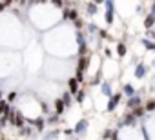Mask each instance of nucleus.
<instances>
[{
	"label": "nucleus",
	"mask_w": 155,
	"mask_h": 140,
	"mask_svg": "<svg viewBox=\"0 0 155 140\" xmlns=\"http://www.w3.org/2000/svg\"><path fill=\"white\" fill-rule=\"evenodd\" d=\"M144 109H146V111H153V109H155V100H148Z\"/></svg>",
	"instance_id": "obj_16"
},
{
	"label": "nucleus",
	"mask_w": 155,
	"mask_h": 140,
	"mask_svg": "<svg viewBox=\"0 0 155 140\" xmlns=\"http://www.w3.org/2000/svg\"><path fill=\"white\" fill-rule=\"evenodd\" d=\"M64 17L77 22V17H79V15H77V9H66V11H64Z\"/></svg>",
	"instance_id": "obj_4"
},
{
	"label": "nucleus",
	"mask_w": 155,
	"mask_h": 140,
	"mask_svg": "<svg viewBox=\"0 0 155 140\" xmlns=\"http://www.w3.org/2000/svg\"><path fill=\"white\" fill-rule=\"evenodd\" d=\"M139 106H140V98H139V97H131V98L128 100V107H130L131 111H133V109H137Z\"/></svg>",
	"instance_id": "obj_3"
},
{
	"label": "nucleus",
	"mask_w": 155,
	"mask_h": 140,
	"mask_svg": "<svg viewBox=\"0 0 155 140\" xmlns=\"http://www.w3.org/2000/svg\"><path fill=\"white\" fill-rule=\"evenodd\" d=\"M106 22H108V24L113 22V9H108V13H106Z\"/></svg>",
	"instance_id": "obj_17"
},
{
	"label": "nucleus",
	"mask_w": 155,
	"mask_h": 140,
	"mask_svg": "<svg viewBox=\"0 0 155 140\" xmlns=\"http://www.w3.org/2000/svg\"><path fill=\"white\" fill-rule=\"evenodd\" d=\"M153 24H155V17H153V15H148V17L144 18V27H146V29H150Z\"/></svg>",
	"instance_id": "obj_6"
},
{
	"label": "nucleus",
	"mask_w": 155,
	"mask_h": 140,
	"mask_svg": "<svg viewBox=\"0 0 155 140\" xmlns=\"http://www.w3.org/2000/svg\"><path fill=\"white\" fill-rule=\"evenodd\" d=\"M110 136H111V131H110V129H108V131H104V138H110Z\"/></svg>",
	"instance_id": "obj_26"
},
{
	"label": "nucleus",
	"mask_w": 155,
	"mask_h": 140,
	"mask_svg": "<svg viewBox=\"0 0 155 140\" xmlns=\"http://www.w3.org/2000/svg\"><path fill=\"white\" fill-rule=\"evenodd\" d=\"M62 102H64V106H69V104H71V95L66 93V95L62 97Z\"/></svg>",
	"instance_id": "obj_18"
},
{
	"label": "nucleus",
	"mask_w": 155,
	"mask_h": 140,
	"mask_svg": "<svg viewBox=\"0 0 155 140\" xmlns=\"http://www.w3.org/2000/svg\"><path fill=\"white\" fill-rule=\"evenodd\" d=\"M142 44H144V47H146V49H153V51H155V42H151V40L144 38V40H142Z\"/></svg>",
	"instance_id": "obj_13"
},
{
	"label": "nucleus",
	"mask_w": 155,
	"mask_h": 140,
	"mask_svg": "<svg viewBox=\"0 0 155 140\" xmlns=\"http://www.w3.org/2000/svg\"><path fill=\"white\" fill-rule=\"evenodd\" d=\"M53 6H57V8H62V2H60V0H53Z\"/></svg>",
	"instance_id": "obj_24"
},
{
	"label": "nucleus",
	"mask_w": 155,
	"mask_h": 140,
	"mask_svg": "<svg viewBox=\"0 0 155 140\" xmlns=\"http://www.w3.org/2000/svg\"><path fill=\"white\" fill-rule=\"evenodd\" d=\"M77 102H79V104L84 102V93H82V91H81V93H77Z\"/></svg>",
	"instance_id": "obj_21"
},
{
	"label": "nucleus",
	"mask_w": 155,
	"mask_h": 140,
	"mask_svg": "<svg viewBox=\"0 0 155 140\" xmlns=\"http://www.w3.org/2000/svg\"><path fill=\"white\" fill-rule=\"evenodd\" d=\"M35 124H37V129H38V131H42V127H44V120H42V118H37V122H35Z\"/></svg>",
	"instance_id": "obj_20"
},
{
	"label": "nucleus",
	"mask_w": 155,
	"mask_h": 140,
	"mask_svg": "<svg viewBox=\"0 0 155 140\" xmlns=\"http://www.w3.org/2000/svg\"><path fill=\"white\" fill-rule=\"evenodd\" d=\"M111 140H119V133H117V131L111 133Z\"/></svg>",
	"instance_id": "obj_23"
},
{
	"label": "nucleus",
	"mask_w": 155,
	"mask_h": 140,
	"mask_svg": "<svg viewBox=\"0 0 155 140\" xmlns=\"http://www.w3.org/2000/svg\"><path fill=\"white\" fill-rule=\"evenodd\" d=\"M0 113H4V115H8V113H9L8 102H4V100H0Z\"/></svg>",
	"instance_id": "obj_10"
},
{
	"label": "nucleus",
	"mask_w": 155,
	"mask_h": 140,
	"mask_svg": "<svg viewBox=\"0 0 155 140\" xmlns=\"http://www.w3.org/2000/svg\"><path fill=\"white\" fill-rule=\"evenodd\" d=\"M88 29H90V31H97V26H95V24H90Z\"/></svg>",
	"instance_id": "obj_25"
},
{
	"label": "nucleus",
	"mask_w": 155,
	"mask_h": 140,
	"mask_svg": "<svg viewBox=\"0 0 155 140\" xmlns=\"http://www.w3.org/2000/svg\"><path fill=\"white\" fill-rule=\"evenodd\" d=\"M86 126H88V120H81V122H79V124H77V127H75V129H73V131H75V133H82V131H84V127H86Z\"/></svg>",
	"instance_id": "obj_8"
},
{
	"label": "nucleus",
	"mask_w": 155,
	"mask_h": 140,
	"mask_svg": "<svg viewBox=\"0 0 155 140\" xmlns=\"http://www.w3.org/2000/svg\"><path fill=\"white\" fill-rule=\"evenodd\" d=\"M4 8H6V4H0V11H2V9H4Z\"/></svg>",
	"instance_id": "obj_28"
},
{
	"label": "nucleus",
	"mask_w": 155,
	"mask_h": 140,
	"mask_svg": "<svg viewBox=\"0 0 155 140\" xmlns=\"http://www.w3.org/2000/svg\"><path fill=\"white\" fill-rule=\"evenodd\" d=\"M144 111H146L144 107H137V109H133V111H131V115L137 118V116H142V115H144Z\"/></svg>",
	"instance_id": "obj_15"
},
{
	"label": "nucleus",
	"mask_w": 155,
	"mask_h": 140,
	"mask_svg": "<svg viewBox=\"0 0 155 140\" xmlns=\"http://www.w3.org/2000/svg\"><path fill=\"white\" fill-rule=\"evenodd\" d=\"M144 75H146V65H144V64H139V65H137V71H135V77H137V78H142Z\"/></svg>",
	"instance_id": "obj_5"
},
{
	"label": "nucleus",
	"mask_w": 155,
	"mask_h": 140,
	"mask_svg": "<svg viewBox=\"0 0 155 140\" xmlns=\"http://www.w3.org/2000/svg\"><path fill=\"white\" fill-rule=\"evenodd\" d=\"M86 8H88V11H90L88 15H95V13H97V4H95V2H90Z\"/></svg>",
	"instance_id": "obj_11"
},
{
	"label": "nucleus",
	"mask_w": 155,
	"mask_h": 140,
	"mask_svg": "<svg viewBox=\"0 0 155 140\" xmlns=\"http://www.w3.org/2000/svg\"><path fill=\"white\" fill-rule=\"evenodd\" d=\"M117 53H119V56H124L126 55V46L124 44H117Z\"/></svg>",
	"instance_id": "obj_14"
},
{
	"label": "nucleus",
	"mask_w": 155,
	"mask_h": 140,
	"mask_svg": "<svg viewBox=\"0 0 155 140\" xmlns=\"http://www.w3.org/2000/svg\"><path fill=\"white\" fill-rule=\"evenodd\" d=\"M64 107H66V106H64L62 98H57V100H55V109H57V113H58V115L64 111Z\"/></svg>",
	"instance_id": "obj_7"
},
{
	"label": "nucleus",
	"mask_w": 155,
	"mask_h": 140,
	"mask_svg": "<svg viewBox=\"0 0 155 140\" xmlns=\"http://www.w3.org/2000/svg\"><path fill=\"white\" fill-rule=\"evenodd\" d=\"M15 100H17V93H9V95H8V102H9V104H13Z\"/></svg>",
	"instance_id": "obj_19"
},
{
	"label": "nucleus",
	"mask_w": 155,
	"mask_h": 140,
	"mask_svg": "<svg viewBox=\"0 0 155 140\" xmlns=\"http://www.w3.org/2000/svg\"><path fill=\"white\" fill-rule=\"evenodd\" d=\"M120 98H122V95L120 93H117V95H113L111 98H110V102H108V111H113L117 106H119V102H120Z\"/></svg>",
	"instance_id": "obj_2"
},
{
	"label": "nucleus",
	"mask_w": 155,
	"mask_h": 140,
	"mask_svg": "<svg viewBox=\"0 0 155 140\" xmlns=\"http://www.w3.org/2000/svg\"><path fill=\"white\" fill-rule=\"evenodd\" d=\"M150 15H153V17H155V2L151 4V13H150Z\"/></svg>",
	"instance_id": "obj_27"
},
{
	"label": "nucleus",
	"mask_w": 155,
	"mask_h": 140,
	"mask_svg": "<svg viewBox=\"0 0 155 140\" xmlns=\"http://www.w3.org/2000/svg\"><path fill=\"white\" fill-rule=\"evenodd\" d=\"M0 100H2V91H0Z\"/></svg>",
	"instance_id": "obj_29"
},
{
	"label": "nucleus",
	"mask_w": 155,
	"mask_h": 140,
	"mask_svg": "<svg viewBox=\"0 0 155 140\" xmlns=\"http://www.w3.org/2000/svg\"><path fill=\"white\" fill-rule=\"evenodd\" d=\"M68 93L69 95H77V93H79V82H77V78H69L68 80Z\"/></svg>",
	"instance_id": "obj_1"
},
{
	"label": "nucleus",
	"mask_w": 155,
	"mask_h": 140,
	"mask_svg": "<svg viewBox=\"0 0 155 140\" xmlns=\"http://www.w3.org/2000/svg\"><path fill=\"white\" fill-rule=\"evenodd\" d=\"M104 88H102V93H106V95H110V84H102Z\"/></svg>",
	"instance_id": "obj_22"
},
{
	"label": "nucleus",
	"mask_w": 155,
	"mask_h": 140,
	"mask_svg": "<svg viewBox=\"0 0 155 140\" xmlns=\"http://www.w3.org/2000/svg\"><path fill=\"white\" fill-rule=\"evenodd\" d=\"M133 122H135V116H133L131 113H128V115L124 116V124H126V126H131Z\"/></svg>",
	"instance_id": "obj_12"
},
{
	"label": "nucleus",
	"mask_w": 155,
	"mask_h": 140,
	"mask_svg": "<svg viewBox=\"0 0 155 140\" xmlns=\"http://www.w3.org/2000/svg\"><path fill=\"white\" fill-rule=\"evenodd\" d=\"M124 93H126V95H128V97L131 98V97L135 95V89H133V86H130V84H126V86H124Z\"/></svg>",
	"instance_id": "obj_9"
}]
</instances>
